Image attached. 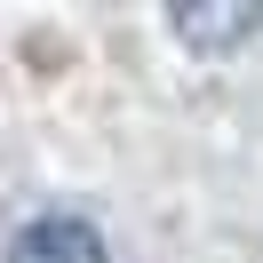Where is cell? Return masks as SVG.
<instances>
[{
    "instance_id": "6da1fadb",
    "label": "cell",
    "mask_w": 263,
    "mask_h": 263,
    "mask_svg": "<svg viewBox=\"0 0 263 263\" xmlns=\"http://www.w3.org/2000/svg\"><path fill=\"white\" fill-rule=\"evenodd\" d=\"M8 263H112V255L80 215H40V223H24L8 239Z\"/></svg>"
},
{
    "instance_id": "7a4b0ae2",
    "label": "cell",
    "mask_w": 263,
    "mask_h": 263,
    "mask_svg": "<svg viewBox=\"0 0 263 263\" xmlns=\"http://www.w3.org/2000/svg\"><path fill=\"white\" fill-rule=\"evenodd\" d=\"M167 24H176V40H192L199 56H223L239 32H255V24H263V8H176Z\"/></svg>"
}]
</instances>
